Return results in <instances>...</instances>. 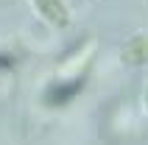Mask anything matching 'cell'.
I'll return each mask as SVG.
<instances>
[{"instance_id":"6da1fadb","label":"cell","mask_w":148,"mask_h":145,"mask_svg":"<svg viewBox=\"0 0 148 145\" xmlns=\"http://www.w3.org/2000/svg\"><path fill=\"white\" fill-rule=\"evenodd\" d=\"M81 87H84L81 78H78V81H62V84H53V87L48 89L45 101H48L50 106H62V103H67V101H73V98L81 92Z\"/></svg>"},{"instance_id":"3957f363","label":"cell","mask_w":148,"mask_h":145,"mask_svg":"<svg viewBox=\"0 0 148 145\" xmlns=\"http://www.w3.org/2000/svg\"><path fill=\"white\" fill-rule=\"evenodd\" d=\"M95 50V39H90V42H84L81 48L73 53V59H67L64 64H62V75L64 72H81V67L90 62V53Z\"/></svg>"},{"instance_id":"7a4b0ae2","label":"cell","mask_w":148,"mask_h":145,"mask_svg":"<svg viewBox=\"0 0 148 145\" xmlns=\"http://www.w3.org/2000/svg\"><path fill=\"white\" fill-rule=\"evenodd\" d=\"M36 8H39V14L48 20L50 25H56V28H64L67 25V8L62 0H34Z\"/></svg>"},{"instance_id":"277c9868","label":"cell","mask_w":148,"mask_h":145,"mask_svg":"<svg viewBox=\"0 0 148 145\" xmlns=\"http://www.w3.org/2000/svg\"><path fill=\"white\" fill-rule=\"evenodd\" d=\"M123 59L129 62V64H143V62H148V36L134 39L132 45L123 50Z\"/></svg>"}]
</instances>
